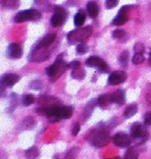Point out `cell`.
<instances>
[{
	"label": "cell",
	"mask_w": 151,
	"mask_h": 159,
	"mask_svg": "<svg viewBox=\"0 0 151 159\" xmlns=\"http://www.w3.org/2000/svg\"><path fill=\"white\" fill-rule=\"evenodd\" d=\"M87 140L92 146L94 147H103L107 146L110 143V135L108 133L107 129L103 127L95 128L91 130L87 135Z\"/></svg>",
	"instance_id": "6da1fadb"
},
{
	"label": "cell",
	"mask_w": 151,
	"mask_h": 159,
	"mask_svg": "<svg viewBox=\"0 0 151 159\" xmlns=\"http://www.w3.org/2000/svg\"><path fill=\"white\" fill-rule=\"evenodd\" d=\"M92 34V28L89 25L85 26V28H80L70 32L67 34V41L69 42V44L73 45L76 43H84V41H86L88 38L91 36Z\"/></svg>",
	"instance_id": "7a4b0ae2"
},
{
	"label": "cell",
	"mask_w": 151,
	"mask_h": 159,
	"mask_svg": "<svg viewBox=\"0 0 151 159\" xmlns=\"http://www.w3.org/2000/svg\"><path fill=\"white\" fill-rule=\"evenodd\" d=\"M131 137H132L133 141L136 144H142L143 142L146 141L147 137H148V132H147L146 128L141 125L140 123H135L131 127Z\"/></svg>",
	"instance_id": "3957f363"
},
{
	"label": "cell",
	"mask_w": 151,
	"mask_h": 159,
	"mask_svg": "<svg viewBox=\"0 0 151 159\" xmlns=\"http://www.w3.org/2000/svg\"><path fill=\"white\" fill-rule=\"evenodd\" d=\"M42 14L39 10L36 9H28L24 11H19L18 13L15 14L13 18V21L16 24H21V22H25L28 20H33L36 21L41 18Z\"/></svg>",
	"instance_id": "277c9868"
},
{
	"label": "cell",
	"mask_w": 151,
	"mask_h": 159,
	"mask_svg": "<svg viewBox=\"0 0 151 159\" xmlns=\"http://www.w3.org/2000/svg\"><path fill=\"white\" fill-rule=\"evenodd\" d=\"M49 58L50 51L48 50V48H42L37 45L34 46V48L32 50V52L29 55V60L30 62H37V63L47 61Z\"/></svg>",
	"instance_id": "5b68a950"
},
{
	"label": "cell",
	"mask_w": 151,
	"mask_h": 159,
	"mask_svg": "<svg viewBox=\"0 0 151 159\" xmlns=\"http://www.w3.org/2000/svg\"><path fill=\"white\" fill-rule=\"evenodd\" d=\"M54 11H55V13L51 18V25L57 28V26H60L64 24L67 16V11L62 6H55L54 7Z\"/></svg>",
	"instance_id": "8992f818"
},
{
	"label": "cell",
	"mask_w": 151,
	"mask_h": 159,
	"mask_svg": "<svg viewBox=\"0 0 151 159\" xmlns=\"http://www.w3.org/2000/svg\"><path fill=\"white\" fill-rule=\"evenodd\" d=\"M85 64L88 67H95L98 68L100 72H108L109 71V66L108 64L104 62L103 59H100L98 57H95V56H92V57H89L88 59L85 62Z\"/></svg>",
	"instance_id": "52a82bcc"
},
{
	"label": "cell",
	"mask_w": 151,
	"mask_h": 159,
	"mask_svg": "<svg viewBox=\"0 0 151 159\" xmlns=\"http://www.w3.org/2000/svg\"><path fill=\"white\" fill-rule=\"evenodd\" d=\"M113 142L116 146L121 147V148H125V147H128L131 142H132V139L128 134L125 133H117L114 137H113Z\"/></svg>",
	"instance_id": "ba28073f"
},
{
	"label": "cell",
	"mask_w": 151,
	"mask_h": 159,
	"mask_svg": "<svg viewBox=\"0 0 151 159\" xmlns=\"http://www.w3.org/2000/svg\"><path fill=\"white\" fill-rule=\"evenodd\" d=\"M6 54L9 59H19L22 56L21 46L17 44V43H12L7 47Z\"/></svg>",
	"instance_id": "9c48e42d"
},
{
	"label": "cell",
	"mask_w": 151,
	"mask_h": 159,
	"mask_svg": "<svg viewBox=\"0 0 151 159\" xmlns=\"http://www.w3.org/2000/svg\"><path fill=\"white\" fill-rule=\"evenodd\" d=\"M130 9V6H124L120 9L119 13L117 16L115 17V19L113 20V25H125L128 21V11Z\"/></svg>",
	"instance_id": "30bf717a"
},
{
	"label": "cell",
	"mask_w": 151,
	"mask_h": 159,
	"mask_svg": "<svg viewBox=\"0 0 151 159\" xmlns=\"http://www.w3.org/2000/svg\"><path fill=\"white\" fill-rule=\"evenodd\" d=\"M126 79H127V74L124 71H115L110 75L108 82H109L110 85H117L125 82Z\"/></svg>",
	"instance_id": "8fae6325"
},
{
	"label": "cell",
	"mask_w": 151,
	"mask_h": 159,
	"mask_svg": "<svg viewBox=\"0 0 151 159\" xmlns=\"http://www.w3.org/2000/svg\"><path fill=\"white\" fill-rule=\"evenodd\" d=\"M0 80L2 81L6 87H12L15 83L18 82L19 76L15 73H6V74L0 76Z\"/></svg>",
	"instance_id": "7c38bea8"
},
{
	"label": "cell",
	"mask_w": 151,
	"mask_h": 159,
	"mask_svg": "<svg viewBox=\"0 0 151 159\" xmlns=\"http://www.w3.org/2000/svg\"><path fill=\"white\" fill-rule=\"evenodd\" d=\"M56 40V34H48L47 36H45L40 42H38L37 46L42 48H49Z\"/></svg>",
	"instance_id": "4fadbf2b"
},
{
	"label": "cell",
	"mask_w": 151,
	"mask_h": 159,
	"mask_svg": "<svg viewBox=\"0 0 151 159\" xmlns=\"http://www.w3.org/2000/svg\"><path fill=\"white\" fill-rule=\"evenodd\" d=\"M111 98H112V102L117 103L119 106H122V104L125 103V92L122 89H118V90L114 91L111 94Z\"/></svg>",
	"instance_id": "5bb4252c"
},
{
	"label": "cell",
	"mask_w": 151,
	"mask_h": 159,
	"mask_svg": "<svg viewBox=\"0 0 151 159\" xmlns=\"http://www.w3.org/2000/svg\"><path fill=\"white\" fill-rule=\"evenodd\" d=\"M72 114H73V108L71 107H60L59 111H58V118H59V120L69 119L71 118Z\"/></svg>",
	"instance_id": "9a60e30c"
},
{
	"label": "cell",
	"mask_w": 151,
	"mask_h": 159,
	"mask_svg": "<svg viewBox=\"0 0 151 159\" xmlns=\"http://www.w3.org/2000/svg\"><path fill=\"white\" fill-rule=\"evenodd\" d=\"M25 156L26 159H37L40 156V151H39L38 147L32 146L25 151Z\"/></svg>",
	"instance_id": "2e32d148"
},
{
	"label": "cell",
	"mask_w": 151,
	"mask_h": 159,
	"mask_svg": "<svg viewBox=\"0 0 151 159\" xmlns=\"http://www.w3.org/2000/svg\"><path fill=\"white\" fill-rule=\"evenodd\" d=\"M87 12L90 17L95 18L98 14V6L94 1H90L87 3Z\"/></svg>",
	"instance_id": "e0dca14e"
},
{
	"label": "cell",
	"mask_w": 151,
	"mask_h": 159,
	"mask_svg": "<svg viewBox=\"0 0 151 159\" xmlns=\"http://www.w3.org/2000/svg\"><path fill=\"white\" fill-rule=\"evenodd\" d=\"M34 125H36V121L34 120V118L29 116V117L25 118L24 121L21 122V127L22 130H30L34 127Z\"/></svg>",
	"instance_id": "ac0fdd59"
},
{
	"label": "cell",
	"mask_w": 151,
	"mask_h": 159,
	"mask_svg": "<svg viewBox=\"0 0 151 159\" xmlns=\"http://www.w3.org/2000/svg\"><path fill=\"white\" fill-rule=\"evenodd\" d=\"M138 111V107H137V104L136 103H133V104H131V106L128 107L125 111H124V117H125V119H130V118H132L133 116L136 114Z\"/></svg>",
	"instance_id": "d6986e66"
},
{
	"label": "cell",
	"mask_w": 151,
	"mask_h": 159,
	"mask_svg": "<svg viewBox=\"0 0 151 159\" xmlns=\"http://www.w3.org/2000/svg\"><path fill=\"white\" fill-rule=\"evenodd\" d=\"M112 102V98L109 94H103L100 95L98 99V104L100 107H106Z\"/></svg>",
	"instance_id": "ffe728a7"
},
{
	"label": "cell",
	"mask_w": 151,
	"mask_h": 159,
	"mask_svg": "<svg viewBox=\"0 0 151 159\" xmlns=\"http://www.w3.org/2000/svg\"><path fill=\"white\" fill-rule=\"evenodd\" d=\"M85 18H86V16H85V12L83 10H79L74 16V25L76 26H81L84 24Z\"/></svg>",
	"instance_id": "44dd1931"
},
{
	"label": "cell",
	"mask_w": 151,
	"mask_h": 159,
	"mask_svg": "<svg viewBox=\"0 0 151 159\" xmlns=\"http://www.w3.org/2000/svg\"><path fill=\"white\" fill-rule=\"evenodd\" d=\"M0 5L5 8H16L18 5V0H0Z\"/></svg>",
	"instance_id": "7402d4cb"
},
{
	"label": "cell",
	"mask_w": 151,
	"mask_h": 159,
	"mask_svg": "<svg viewBox=\"0 0 151 159\" xmlns=\"http://www.w3.org/2000/svg\"><path fill=\"white\" fill-rule=\"evenodd\" d=\"M119 62H120V65H121L123 68H127L128 62H129V52L124 51L119 57Z\"/></svg>",
	"instance_id": "603a6c76"
},
{
	"label": "cell",
	"mask_w": 151,
	"mask_h": 159,
	"mask_svg": "<svg viewBox=\"0 0 151 159\" xmlns=\"http://www.w3.org/2000/svg\"><path fill=\"white\" fill-rule=\"evenodd\" d=\"M96 103H98V100L94 99V100H91V102L87 104V107L84 108V114H83V116H85V117L83 119L86 120L88 117H89L90 114H91V111H94V106H95Z\"/></svg>",
	"instance_id": "cb8c5ba5"
},
{
	"label": "cell",
	"mask_w": 151,
	"mask_h": 159,
	"mask_svg": "<svg viewBox=\"0 0 151 159\" xmlns=\"http://www.w3.org/2000/svg\"><path fill=\"white\" fill-rule=\"evenodd\" d=\"M71 76L74 79H82L85 76V71L83 70V69H81L80 67L76 68V69H73L72 72H71Z\"/></svg>",
	"instance_id": "d4e9b609"
},
{
	"label": "cell",
	"mask_w": 151,
	"mask_h": 159,
	"mask_svg": "<svg viewBox=\"0 0 151 159\" xmlns=\"http://www.w3.org/2000/svg\"><path fill=\"white\" fill-rule=\"evenodd\" d=\"M78 152H79V148H78V147H73V148L69 149L67 151V153L65 154L64 159H76Z\"/></svg>",
	"instance_id": "484cf974"
},
{
	"label": "cell",
	"mask_w": 151,
	"mask_h": 159,
	"mask_svg": "<svg viewBox=\"0 0 151 159\" xmlns=\"http://www.w3.org/2000/svg\"><path fill=\"white\" fill-rule=\"evenodd\" d=\"M21 102H22V104H24L25 107H29L34 102V98L32 94H25L24 96H22Z\"/></svg>",
	"instance_id": "4316f807"
},
{
	"label": "cell",
	"mask_w": 151,
	"mask_h": 159,
	"mask_svg": "<svg viewBox=\"0 0 151 159\" xmlns=\"http://www.w3.org/2000/svg\"><path fill=\"white\" fill-rule=\"evenodd\" d=\"M125 159H138V153L135 148H129L125 154Z\"/></svg>",
	"instance_id": "83f0119b"
},
{
	"label": "cell",
	"mask_w": 151,
	"mask_h": 159,
	"mask_svg": "<svg viewBox=\"0 0 151 159\" xmlns=\"http://www.w3.org/2000/svg\"><path fill=\"white\" fill-rule=\"evenodd\" d=\"M144 56H143V54H135V55L133 56V59H132V62L133 64L135 65H139L143 63V61H144Z\"/></svg>",
	"instance_id": "f1b7e54d"
},
{
	"label": "cell",
	"mask_w": 151,
	"mask_h": 159,
	"mask_svg": "<svg viewBox=\"0 0 151 159\" xmlns=\"http://www.w3.org/2000/svg\"><path fill=\"white\" fill-rule=\"evenodd\" d=\"M134 51L135 54H143L145 51V47L142 43H136V45L134 46Z\"/></svg>",
	"instance_id": "f546056e"
},
{
	"label": "cell",
	"mask_w": 151,
	"mask_h": 159,
	"mask_svg": "<svg viewBox=\"0 0 151 159\" xmlns=\"http://www.w3.org/2000/svg\"><path fill=\"white\" fill-rule=\"evenodd\" d=\"M126 36V33L124 30H114L113 33V37L115 39H118V40H120V39H123L124 37Z\"/></svg>",
	"instance_id": "4dcf8cb0"
},
{
	"label": "cell",
	"mask_w": 151,
	"mask_h": 159,
	"mask_svg": "<svg viewBox=\"0 0 151 159\" xmlns=\"http://www.w3.org/2000/svg\"><path fill=\"white\" fill-rule=\"evenodd\" d=\"M77 53L78 54H84L87 52L88 50V47L86 46V44H84V43H80V44H78V46H77Z\"/></svg>",
	"instance_id": "1f68e13d"
},
{
	"label": "cell",
	"mask_w": 151,
	"mask_h": 159,
	"mask_svg": "<svg viewBox=\"0 0 151 159\" xmlns=\"http://www.w3.org/2000/svg\"><path fill=\"white\" fill-rule=\"evenodd\" d=\"M43 87V83L41 80H34L32 83H30V88L33 89H37V90H39V89H41Z\"/></svg>",
	"instance_id": "d6a6232c"
},
{
	"label": "cell",
	"mask_w": 151,
	"mask_h": 159,
	"mask_svg": "<svg viewBox=\"0 0 151 159\" xmlns=\"http://www.w3.org/2000/svg\"><path fill=\"white\" fill-rule=\"evenodd\" d=\"M118 4V0H107L106 1V6L108 9L114 8L115 6H117Z\"/></svg>",
	"instance_id": "836d02e7"
},
{
	"label": "cell",
	"mask_w": 151,
	"mask_h": 159,
	"mask_svg": "<svg viewBox=\"0 0 151 159\" xmlns=\"http://www.w3.org/2000/svg\"><path fill=\"white\" fill-rule=\"evenodd\" d=\"M5 96H6V86L0 80V98H5Z\"/></svg>",
	"instance_id": "e575fe53"
},
{
	"label": "cell",
	"mask_w": 151,
	"mask_h": 159,
	"mask_svg": "<svg viewBox=\"0 0 151 159\" xmlns=\"http://www.w3.org/2000/svg\"><path fill=\"white\" fill-rule=\"evenodd\" d=\"M34 3L37 5L41 6V7H46V6H49V0H34Z\"/></svg>",
	"instance_id": "d590c367"
},
{
	"label": "cell",
	"mask_w": 151,
	"mask_h": 159,
	"mask_svg": "<svg viewBox=\"0 0 151 159\" xmlns=\"http://www.w3.org/2000/svg\"><path fill=\"white\" fill-rule=\"evenodd\" d=\"M79 130H80V125L78 123H75L74 125H73V128H72V135L77 136L79 133Z\"/></svg>",
	"instance_id": "8d00e7d4"
},
{
	"label": "cell",
	"mask_w": 151,
	"mask_h": 159,
	"mask_svg": "<svg viewBox=\"0 0 151 159\" xmlns=\"http://www.w3.org/2000/svg\"><path fill=\"white\" fill-rule=\"evenodd\" d=\"M144 124L146 126H151V112H147L144 117Z\"/></svg>",
	"instance_id": "74e56055"
},
{
	"label": "cell",
	"mask_w": 151,
	"mask_h": 159,
	"mask_svg": "<svg viewBox=\"0 0 151 159\" xmlns=\"http://www.w3.org/2000/svg\"><path fill=\"white\" fill-rule=\"evenodd\" d=\"M68 65H69V68H71L73 70V69H76V68L80 67V62L79 61H73V62H71V63H69Z\"/></svg>",
	"instance_id": "f35d334b"
},
{
	"label": "cell",
	"mask_w": 151,
	"mask_h": 159,
	"mask_svg": "<svg viewBox=\"0 0 151 159\" xmlns=\"http://www.w3.org/2000/svg\"><path fill=\"white\" fill-rule=\"evenodd\" d=\"M146 100H147V102H148V104L151 106V86L148 87V90L146 91Z\"/></svg>",
	"instance_id": "ab89813d"
},
{
	"label": "cell",
	"mask_w": 151,
	"mask_h": 159,
	"mask_svg": "<svg viewBox=\"0 0 151 159\" xmlns=\"http://www.w3.org/2000/svg\"><path fill=\"white\" fill-rule=\"evenodd\" d=\"M0 159H7V154L2 148H0Z\"/></svg>",
	"instance_id": "60d3db41"
},
{
	"label": "cell",
	"mask_w": 151,
	"mask_h": 159,
	"mask_svg": "<svg viewBox=\"0 0 151 159\" xmlns=\"http://www.w3.org/2000/svg\"><path fill=\"white\" fill-rule=\"evenodd\" d=\"M54 159H60V158H59L58 155H55V156H54Z\"/></svg>",
	"instance_id": "b9f144b4"
},
{
	"label": "cell",
	"mask_w": 151,
	"mask_h": 159,
	"mask_svg": "<svg viewBox=\"0 0 151 159\" xmlns=\"http://www.w3.org/2000/svg\"><path fill=\"white\" fill-rule=\"evenodd\" d=\"M149 62H150V64H151V52H150V55H149Z\"/></svg>",
	"instance_id": "7bdbcfd3"
},
{
	"label": "cell",
	"mask_w": 151,
	"mask_h": 159,
	"mask_svg": "<svg viewBox=\"0 0 151 159\" xmlns=\"http://www.w3.org/2000/svg\"><path fill=\"white\" fill-rule=\"evenodd\" d=\"M111 159H121V158H119V157H115V158H111Z\"/></svg>",
	"instance_id": "ee69618b"
}]
</instances>
